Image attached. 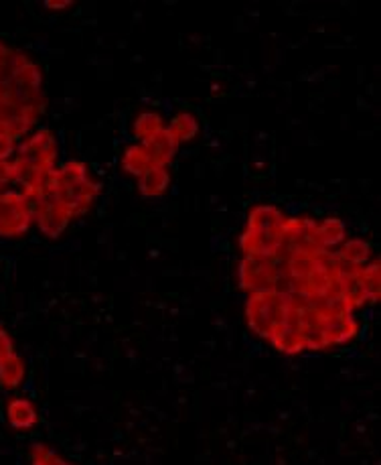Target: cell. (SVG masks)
Listing matches in <instances>:
<instances>
[{"instance_id":"6da1fadb","label":"cell","mask_w":381,"mask_h":465,"mask_svg":"<svg viewBox=\"0 0 381 465\" xmlns=\"http://www.w3.org/2000/svg\"><path fill=\"white\" fill-rule=\"evenodd\" d=\"M45 192L54 195L64 208H67L75 220L92 210V205L102 193V187L98 181L92 179L83 163L67 161L54 169Z\"/></svg>"},{"instance_id":"7a4b0ae2","label":"cell","mask_w":381,"mask_h":465,"mask_svg":"<svg viewBox=\"0 0 381 465\" xmlns=\"http://www.w3.org/2000/svg\"><path fill=\"white\" fill-rule=\"evenodd\" d=\"M286 215L274 205H256L249 210L246 228L239 236V251L244 256L274 258L280 254Z\"/></svg>"},{"instance_id":"3957f363","label":"cell","mask_w":381,"mask_h":465,"mask_svg":"<svg viewBox=\"0 0 381 465\" xmlns=\"http://www.w3.org/2000/svg\"><path fill=\"white\" fill-rule=\"evenodd\" d=\"M290 292L278 289L252 292L246 301V323L258 338L270 341L290 315Z\"/></svg>"},{"instance_id":"277c9868","label":"cell","mask_w":381,"mask_h":465,"mask_svg":"<svg viewBox=\"0 0 381 465\" xmlns=\"http://www.w3.org/2000/svg\"><path fill=\"white\" fill-rule=\"evenodd\" d=\"M282 281V261L278 256H244L238 266V285L241 291L252 292L278 289Z\"/></svg>"},{"instance_id":"5b68a950","label":"cell","mask_w":381,"mask_h":465,"mask_svg":"<svg viewBox=\"0 0 381 465\" xmlns=\"http://www.w3.org/2000/svg\"><path fill=\"white\" fill-rule=\"evenodd\" d=\"M33 226V205L16 189L0 192V238H19Z\"/></svg>"},{"instance_id":"8992f818","label":"cell","mask_w":381,"mask_h":465,"mask_svg":"<svg viewBox=\"0 0 381 465\" xmlns=\"http://www.w3.org/2000/svg\"><path fill=\"white\" fill-rule=\"evenodd\" d=\"M327 252L318 240L317 222L308 218H288L284 226V240L278 258L318 256Z\"/></svg>"},{"instance_id":"52a82bcc","label":"cell","mask_w":381,"mask_h":465,"mask_svg":"<svg viewBox=\"0 0 381 465\" xmlns=\"http://www.w3.org/2000/svg\"><path fill=\"white\" fill-rule=\"evenodd\" d=\"M57 154H59V149H57L55 134L47 131V128H41V131L24 136L21 144H16L13 159L23 163V165L55 169Z\"/></svg>"},{"instance_id":"ba28073f","label":"cell","mask_w":381,"mask_h":465,"mask_svg":"<svg viewBox=\"0 0 381 465\" xmlns=\"http://www.w3.org/2000/svg\"><path fill=\"white\" fill-rule=\"evenodd\" d=\"M31 205L33 223H37V228L45 238H59L69 226V222L73 220V215L69 213V210L64 208V205L47 192H43Z\"/></svg>"},{"instance_id":"9c48e42d","label":"cell","mask_w":381,"mask_h":465,"mask_svg":"<svg viewBox=\"0 0 381 465\" xmlns=\"http://www.w3.org/2000/svg\"><path fill=\"white\" fill-rule=\"evenodd\" d=\"M270 343L276 351H280V354H284V356H298V354H302V351H307V341H305V333H302V325L292 309H290L288 320H286V323L280 325L278 331H276L270 338Z\"/></svg>"},{"instance_id":"30bf717a","label":"cell","mask_w":381,"mask_h":465,"mask_svg":"<svg viewBox=\"0 0 381 465\" xmlns=\"http://www.w3.org/2000/svg\"><path fill=\"white\" fill-rule=\"evenodd\" d=\"M320 331L327 348L343 346L359 335V323L353 315L331 317V320H320Z\"/></svg>"},{"instance_id":"8fae6325","label":"cell","mask_w":381,"mask_h":465,"mask_svg":"<svg viewBox=\"0 0 381 465\" xmlns=\"http://www.w3.org/2000/svg\"><path fill=\"white\" fill-rule=\"evenodd\" d=\"M141 144L146 146V151H149L154 167H169L171 161L175 159V154L179 151V144L171 136L167 126H164L161 133L151 136V139L142 141Z\"/></svg>"},{"instance_id":"7c38bea8","label":"cell","mask_w":381,"mask_h":465,"mask_svg":"<svg viewBox=\"0 0 381 465\" xmlns=\"http://www.w3.org/2000/svg\"><path fill=\"white\" fill-rule=\"evenodd\" d=\"M6 420L16 430H29L39 423V415L29 399H11L6 404Z\"/></svg>"},{"instance_id":"4fadbf2b","label":"cell","mask_w":381,"mask_h":465,"mask_svg":"<svg viewBox=\"0 0 381 465\" xmlns=\"http://www.w3.org/2000/svg\"><path fill=\"white\" fill-rule=\"evenodd\" d=\"M27 376V364L24 360L16 354H11L0 360V389L3 391H16L21 389Z\"/></svg>"},{"instance_id":"5bb4252c","label":"cell","mask_w":381,"mask_h":465,"mask_svg":"<svg viewBox=\"0 0 381 465\" xmlns=\"http://www.w3.org/2000/svg\"><path fill=\"white\" fill-rule=\"evenodd\" d=\"M335 254L343 266H349V269H361V266H366L369 262L371 246L369 242H366V240L351 238V240H345Z\"/></svg>"},{"instance_id":"9a60e30c","label":"cell","mask_w":381,"mask_h":465,"mask_svg":"<svg viewBox=\"0 0 381 465\" xmlns=\"http://www.w3.org/2000/svg\"><path fill=\"white\" fill-rule=\"evenodd\" d=\"M171 185L169 167H152L138 177V192L144 197H161Z\"/></svg>"},{"instance_id":"2e32d148","label":"cell","mask_w":381,"mask_h":465,"mask_svg":"<svg viewBox=\"0 0 381 465\" xmlns=\"http://www.w3.org/2000/svg\"><path fill=\"white\" fill-rule=\"evenodd\" d=\"M154 165H152V159H151V154H149V151H146V146L144 144H141V143H136V144H130L128 149L124 151V154H122V169L126 171L128 175H132V177H141V175H144L146 171L149 169H152Z\"/></svg>"},{"instance_id":"e0dca14e","label":"cell","mask_w":381,"mask_h":465,"mask_svg":"<svg viewBox=\"0 0 381 465\" xmlns=\"http://www.w3.org/2000/svg\"><path fill=\"white\" fill-rule=\"evenodd\" d=\"M167 128L172 139L181 146L183 143L195 141V136L199 134V118L195 114H190V112H179V114L171 120Z\"/></svg>"},{"instance_id":"ac0fdd59","label":"cell","mask_w":381,"mask_h":465,"mask_svg":"<svg viewBox=\"0 0 381 465\" xmlns=\"http://www.w3.org/2000/svg\"><path fill=\"white\" fill-rule=\"evenodd\" d=\"M318 230V240L327 252H333L337 246L345 242V236H347V230H345V223L339 218H327L323 222H317Z\"/></svg>"},{"instance_id":"d6986e66","label":"cell","mask_w":381,"mask_h":465,"mask_svg":"<svg viewBox=\"0 0 381 465\" xmlns=\"http://www.w3.org/2000/svg\"><path fill=\"white\" fill-rule=\"evenodd\" d=\"M359 279L363 291H366L369 305L379 303V292H381V264L379 261H371L366 266H361Z\"/></svg>"},{"instance_id":"ffe728a7","label":"cell","mask_w":381,"mask_h":465,"mask_svg":"<svg viewBox=\"0 0 381 465\" xmlns=\"http://www.w3.org/2000/svg\"><path fill=\"white\" fill-rule=\"evenodd\" d=\"M167 126L164 124V120L157 112H142V114H138L134 124H132V133L136 136L138 143H142L146 139H151L157 133H161L162 128Z\"/></svg>"},{"instance_id":"44dd1931","label":"cell","mask_w":381,"mask_h":465,"mask_svg":"<svg viewBox=\"0 0 381 465\" xmlns=\"http://www.w3.org/2000/svg\"><path fill=\"white\" fill-rule=\"evenodd\" d=\"M29 460H31V465H72L45 443H34L29 451Z\"/></svg>"},{"instance_id":"7402d4cb","label":"cell","mask_w":381,"mask_h":465,"mask_svg":"<svg viewBox=\"0 0 381 465\" xmlns=\"http://www.w3.org/2000/svg\"><path fill=\"white\" fill-rule=\"evenodd\" d=\"M15 341H13V338L11 335H8V331L5 330L3 325H0V360L3 358H6V356H11V354H15Z\"/></svg>"},{"instance_id":"603a6c76","label":"cell","mask_w":381,"mask_h":465,"mask_svg":"<svg viewBox=\"0 0 381 465\" xmlns=\"http://www.w3.org/2000/svg\"><path fill=\"white\" fill-rule=\"evenodd\" d=\"M69 5H72V3H67V0H64V3H51V0H49V3H45L47 8H67Z\"/></svg>"}]
</instances>
